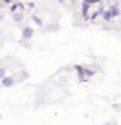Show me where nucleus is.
<instances>
[{
    "label": "nucleus",
    "instance_id": "f257e3e1",
    "mask_svg": "<svg viewBox=\"0 0 121 125\" xmlns=\"http://www.w3.org/2000/svg\"><path fill=\"white\" fill-rule=\"evenodd\" d=\"M33 30L30 28V27H27V28H24L23 30V38H31L33 37Z\"/></svg>",
    "mask_w": 121,
    "mask_h": 125
},
{
    "label": "nucleus",
    "instance_id": "f03ea898",
    "mask_svg": "<svg viewBox=\"0 0 121 125\" xmlns=\"http://www.w3.org/2000/svg\"><path fill=\"white\" fill-rule=\"evenodd\" d=\"M13 83H14L13 77H3V86H4V87H10Z\"/></svg>",
    "mask_w": 121,
    "mask_h": 125
},
{
    "label": "nucleus",
    "instance_id": "7ed1b4c3",
    "mask_svg": "<svg viewBox=\"0 0 121 125\" xmlns=\"http://www.w3.org/2000/svg\"><path fill=\"white\" fill-rule=\"evenodd\" d=\"M109 11H110V14H111V17H117V16H120V10H118V7L117 6H113Z\"/></svg>",
    "mask_w": 121,
    "mask_h": 125
},
{
    "label": "nucleus",
    "instance_id": "20e7f679",
    "mask_svg": "<svg viewBox=\"0 0 121 125\" xmlns=\"http://www.w3.org/2000/svg\"><path fill=\"white\" fill-rule=\"evenodd\" d=\"M87 9H89V4H87V3H83L82 11H83V16H85V17H86V14H87Z\"/></svg>",
    "mask_w": 121,
    "mask_h": 125
},
{
    "label": "nucleus",
    "instance_id": "39448f33",
    "mask_svg": "<svg viewBox=\"0 0 121 125\" xmlns=\"http://www.w3.org/2000/svg\"><path fill=\"white\" fill-rule=\"evenodd\" d=\"M103 18L107 21V20H110L111 18V14H110V11H104V14H103Z\"/></svg>",
    "mask_w": 121,
    "mask_h": 125
},
{
    "label": "nucleus",
    "instance_id": "423d86ee",
    "mask_svg": "<svg viewBox=\"0 0 121 125\" xmlns=\"http://www.w3.org/2000/svg\"><path fill=\"white\" fill-rule=\"evenodd\" d=\"M33 20H34V21H35L37 24H38V25H42V21H41V20H40L38 17H35V16H33Z\"/></svg>",
    "mask_w": 121,
    "mask_h": 125
},
{
    "label": "nucleus",
    "instance_id": "0eeeda50",
    "mask_svg": "<svg viewBox=\"0 0 121 125\" xmlns=\"http://www.w3.org/2000/svg\"><path fill=\"white\" fill-rule=\"evenodd\" d=\"M4 74H6V70L0 68V79H3V77H4Z\"/></svg>",
    "mask_w": 121,
    "mask_h": 125
},
{
    "label": "nucleus",
    "instance_id": "6e6552de",
    "mask_svg": "<svg viewBox=\"0 0 121 125\" xmlns=\"http://www.w3.org/2000/svg\"><path fill=\"white\" fill-rule=\"evenodd\" d=\"M14 20H16V21H20V20H21V16H20V14H16V16H14Z\"/></svg>",
    "mask_w": 121,
    "mask_h": 125
},
{
    "label": "nucleus",
    "instance_id": "1a4fd4ad",
    "mask_svg": "<svg viewBox=\"0 0 121 125\" xmlns=\"http://www.w3.org/2000/svg\"><path fill=\"white\" fill-rule=\"evenodd\" d=\"M85 72H86V74H87V76H92V74H93V72H92V70H85Z\"/></svg>",
    "mask_w": 121,
    "mask_h": 125
},
{
    "label": "nucleus",
    "instance_id": "9d476101",
    "mask_svg": "<svg viewBox=\"0 0 121 125\" xmlns=\"http://www.w3.org/2000/svg\"><path fill=\"white\" fill-rule=\"evenodd\" d=\"M85 3H87V4H90V3H92V0H85Z\"/></svg>",
    "mask_w": 121,
    "mask_h": 125
},
{
    "label": "nucleus",
    "instance_id": "9b49d317",
    "mask_svg": "<svg viewBox=\"0 0 121 125\" xmlns=\"http://www.w3.org/2000/svg\"><path fill=\"white\" fill-rule=\"evenodd\" d=\"M3 6H4V4H3V1H0V9H1Z\"/></svg>",
    "mask_w": 121,
    "mask_h": 125
},
{
    "label": "nucleus",
    "instance_id": "f8f14e48",
    "mask_svg": "<svg viewBox=\"0 0 121 125\" xmlns=\"http://www.w3.org/2000/svg\"><path fill=\"white\" fill-rule=\"evenodd\" d=\"M93 1H100V0H92V3H93Z\"/></svg>",
    "mask_w": 121,
    "mask_h": 125
},
{
    "label": "nucleus",
    "instance_id": "ddd939ff",
    "mask_svg": "<svg viewBox=\"0 0 121 125\" xmlns=\"http://www.w3.org/2000/svg\"><path fill=\"white\" fill-rule=\"evenodd\" d=\"M1 17H3V16H1V14H0V20H1Z\"/></svg>",
    "mask_w": 121,
    "mask_h": 125
}]
</instances>
